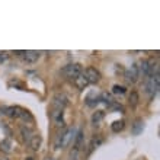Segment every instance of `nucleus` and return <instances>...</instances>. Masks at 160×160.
Returning <instances> with one entry per match:
<instances>
[{
	"label": "nucleus",
	"instance_id": "f257e3e1",
	"mask_svg": "<svg viewBox=\"0 0 160 160\" xmlns=\"http://www.w3.org/2000/svg\"><path fill=\"white\" fill-rule=\"evenodd\" d=\"M63 74L67 77L68 80H73V82H74L77 77L83 74V67H82V64H79V63L67 64V66L63 68Z\"/></svg>",
	"mask_w": 160,
	"mask_h": 160
},
{
	"label": "nucleus",
	"instance_id": "f03ea898",
	"mask_svg": "<svg viewBox=\"0 0 160 160\" xmlns=\"http://www.w3.org/2000/svg\"><path fill=\"white\" fill-rule=\"evenodd\" d=\"M83 138H84V132L83 130H79L73 138V148H72V160H77L82 148H83Z\"/></svg>",
	"mask_w": 160,
	"mask_h": 160
},
{
	"label": "nucleus",
	"instance_id": "7ed1b4c3",
	"mask_svg": "<svg viewBox=\"0 0 160 160\" xmlns=\"http://www.w3.org/2000/svg\"><path fill=\"white\" fill-rule=\"evenodd\" d=\"M159 73L156 74H153V76H148L146 77V84H144V90L147 93L148 96H154V93L157 92V89H159Z\"/></svg>",
	"mask_w": 160,
	"mask_h": 160
},
{
	"label": "nucleus",
	"instance_id": "20e7f679",
	"mask_svg": "<svg viewBox=\"0 0 160 160\" xmlns=\"http://www.w3.org/2000/svg\"><path fill=\"white\" fill-rule=\"evenodd\" d=\"M74 130L73 128H67V130L64 131L63 134L58 137V140H57V147H66V146H68L70 144V141H73V138H74Z\"/></svg>",
	"mask_w": 160,
	"mask_h": 160
},
{
	"label": "nucleus",
	"instance_id": "39448f33",
	"mask_svg": "<svg viewBox=\"0 0 160 160\" xmlns=\"http://www.w3.org/2000/svg\"><path fill=\"white\" fill-rule=\"evenodd\" d=\"M51 118L55 124L57 128H63L64 127V111L57 109V108H51Z\"/></svg>",
	"mask_w": 160,
	"mask_h": 160
},
{
	"label": "nucleus",
	"instance_id": "423d86ee",
	"mask_svg": "<svg viewBox=\"0 0 160 160\" xmlns=\"http://www.w3.org/2000/svg\"><path fill=\"white\" fill-rule=\"evenodd\" d=\"M83 74L86 76L89 84L90 83H98V82L101 80V73H99V70H96L95 67H88L83 72Z\"/></svg>",
	"mask_w": 160,
	"mask_h": 160
},
{
	"label": "nucleus",
	"instance_id": "0eeeda50",
	"mask_svg": "<svg viewBox=\"0 0 160 160\" xmlns=\"http://www.w3.org/2000/svg\"><path fill=\"white\" fill-rule=\"evenodd\" d=\"M140 77V72H138V66H131V68H128L125 72V80L128 83H135Z\"/></svg>",
	"mask_w": 160,
	"mask_h": 160
},
{
	"label": "nucleus",
	"instance_id": "6e6552de",
	"mask_svg": "<svg viewBox=\"0 0 160 160\" xmlns=\"http://www.w3.org/2000/svg\"><path fill=\"white\" fill-rule=\"evenodd\" d=\"M22 58H23V61H26V63H37L39 60V55H41V52L39 51H22Z\"/></svg>",
	"mask_w": 160,
	"mask_h": 160
},
{
	"label": "nucleus",
	"instance_id": "1a4fd4ad",
	"mask_svg": "<svg viewBox=\"0 0 160 160\" xmlns=\"http://www.w3.org/2000/svg\"><path fill=\"white\" fill-rule=\"evenodd\" d=\"M22 112H23V108H21V106H9L8 109H6V115H8L9 118H13V119L21 118Z\"/></svg>",
	"mask_w": 160,
	"mask_h": 160
},
{
	"label": "nucleus",
	"instance_id": "9d476101",
	"mask_svg": "<svg viewBox=\"0 0 160 160\" xmlns=\"http://www.w3.org/2000/svg\"><path fill=\"white\" fill-rule=\"evenodd\" d=\"M143 130H144V121H143V118H137L134 121V124H132L131 132H132V135H140L141 132H143Z\"/></svg>",
	"mask_w": 160,
	"mask_h": 160
},
{
	"label": "nucleus",
	"instance_id": "9b49d317",
	"mask_svg": "<svg viewBox=\"0 0 160 160\" xmlns=\"http://www.w3.org/2000/svg\"><path fill=\"white\" fill-rule=\"evenodd\" d=\"M41 143H42V137L39 134H32L31 140L28 141V144H29V147L32 150H38L41 147Z\"/></svg>",
	"mask_w": 160,
	"mask_h": 160
},
{
	"label": "nucleus",
	"instance_id": "f8f14e48",
	"mask_svg": "<svg viewBox=\"0 0 160 160\" xmlns=\"http://www.w3.org/2000/svg\"><path fill=\"white\" fill-rule=\"evenodd\" d=\"M102 141H103L102 135H99V134L95 135V137L92 138V141H90V144H89V153L93 152V150H95L96 147H99V146L102 144Z\"/></svg>",
	"mask_w": 160,
	"mask_h": 160
},
{
	"label": "nucleus",
	"instance_id": "ddd939ff",
	"mask_svg": "<svg viewBox=\"0 0 160 160\" xmlns=\"http://www.w3.org/2000/svg\"><path fill=\"white\" fill-rule=\"evenodd\" d=\"M103 118H105V112H103V111H96V112H93V115H92V124L93 125H99Z\"/></svg>",
	"mask_w": 160,
	"mask_h": 160
},
{
	"label": "nucleus",
	"instance_id": "4468645a",
	"mask_svg": "<svg viewBox=\"0 0 160 160\" xmlns=\"http://www.w3.org/2000/svg\"><path fill=\"white\" fill-rule=\"evenodd\" d=\"M74 84L77 86V89L83 90V89L89 84V82H88V79H86V76H84V74H82V76H79L76 80H74Z\"/></svg>",
	"mask_w": 160,
	"mask_h": 160
},
{
	"label": "nucleus",
	"instance_id": "2eb2a0df",
	"mask_svg": "<svg viewBox=\"0 0 160 160\" xmlns=\"http://www.w3.org/2000/svg\"><path fill=\"white\" fill-rule=\"evenodd\" d=\"M111 128H112V131H114V132H119V131H122L124 128H125V121H124V119H119V121L112 122Z\"/></svg>",
	"mask_w": 160,
	"mask_h": 160
},
{
	"label": "nucleus",
	"instance_id": "dca6fc26",
	"mask_svg": "<svg viewBox=\"0 0 160 160\" xmlns=\"http://www.w3.org/2000/svg\"><path fill=\"white\" fill-rule=\"evenodd\" d=\"M138 99H140V96H138V93L135 92V90H132V92L130 93V98H128V101H130V105L134 108V106H137L138 105Z\"/></svg>",
	"mask_w": 160,
	"mask_h": 160
},
{
	"label": "nucleus",
	"instance_id": "f3484780",
	"mask_svg": "<svg viewBox=\"0 0 160 160\" xmlns=\"http://www.w3.org/2000/svg\"><path fill=\"white\" fill-rule=\"evenodd\" d=\"M21 118L23 119L26 124H34V117H32V114H31L28 109H23V112H22V115H21Z\"/></svg>",
	"mask_w": 160,
	"mask_h": 160
},
{
	"label": "nucleus",
	"instance_id": "a211bd4d",
	"mask_svg": "<svg viewBox=\"0 0 160 160\" xmlns=\"http://www.w3.org/2000/svg\"><path fill=\"white\" fill-rule=\"evenodd\" d=\"M21 132H22V135H23V140H25V141H29L31 137H32V132H31L29 128L22 127V128H21Z\"/></svg>",
	"mask_w": 160,
	"mask_h": 160
},
{
	"label": "nucleus",
	"instance_id": "6ab92c4d",
	"mask_svg": "<svg viewBox=\"0 0 160 160\" xmlns=\"http://www.w3.org/2000/svg\"><path fill=\"white\" fill-rule=\"evenodd\" d=\"M112 92L115 93V95H124V93L127 92V89L124 88V86H119V84H114V88H112Z\"/></svg>",
	"mask_w": 160,
	"mask_h": 160
},
{
	"label": "nucleus",
	"instance_id": "aec40b11",
	"mask_svg": "<svg viewBox=\"0 0 160 160\" xmlns=\"http://www.w3.org/2000/svg\"><path fill=\"white\" fill-rule=\"evenodd\" d=\"M0 146H2V150H4V152H10V147H9L10 143H9V141H3Z\"/></svg>",
	"mask_w": 160,
	"mask_h": 160
},
{
	"label": "nucleus",
	"instance_id": "412c9836",
	"mask_svg": "<svg viewBox=\"0 0 160 160\" xmlns=\"http://www.w3.org/2000/svg\"><path fill=\"white\" fill-rule=\"evenodd\" d=\"M8 58V52H0V61H4Z\"/></svg>",
	"mask_w": 160,
	"mask_h": 160
},
{
	"label": "nucleus",
	"instance_id": "4be33fe9",
	"mask_svg": "<svg viewBox=\"0 0 160 160\" xmlns=\"http://www.w3.org/2000/svg\"><path fill=\"white\" fill-rule=\"evenodd\" d=\"M45 160H54V159H52V157H47Z\"/></svg>",
	"mask_w": 160,
	"mask_h": 160
},
{
	"label": "nucleus",
	"instance_id": "5701e85b",
	"mask_svg": "<svg viewBox=\"0 0 160 160\" xmlns=\"http://www.w3.org/2000/svg\"><path fill=\"white\" fill-rule=\"evenodd\" d=\"M0 160H9V159H6V157H0Z\"/></svg>",
	"mask_w": 160,
	"mask_h": 160
},
{
	"label": "nucleus",
	"instance_id": "b1692460",
	"mask_svg": "<svg viewBox=\"0 0 160 160\" xmlns=\"http://www.w3.org/2000/svg\"><path fill=\"white\" fill-rule=\"evenodd\" d=\"M26 160H34V159L32 157H26Z\"/></svg>",
	"mask_w": 160,
	"mask_h": 160
}]
</instances>
